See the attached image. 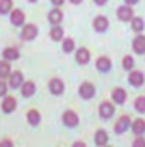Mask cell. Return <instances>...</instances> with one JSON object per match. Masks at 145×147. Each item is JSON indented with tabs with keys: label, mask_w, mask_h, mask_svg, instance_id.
<instances>
[{
	"label": "cell",
	"mask_w": 145,
	"mask_h": 147,
	"mask_svg": "<svg viewBox=\"0 0 145 147\" xmlns=\"http://www.w3.org/2000/svg\"><path fill=\"white\" fill-rule=\"evenodd\" d=\"M10 65H9V62L7 60H2L0 62V79H5V77H9L10 75Z\"/></svg>",
	"instance_id": "obj_24"
},
{
	"label": "cell",
	"mask_w": 145,
	"mask_h": 147,
	"mask_svg": "<svg viewBox=\"0 0 145 147\" xmlns=\"http://www.w3.org/2000/svg\"><path fill=\"white\" fill-rule=\"evenodd\" d=\"M29 2H38V0H29Z\"/></svg>",
	"instance_id": "obj_38"
},
{
	"label": "cell",
	"mask_w": 145,
	"mask_h": 147,
	"mask_svg": "<svg viewBox=\"0 0 145 147\" xmlns=\"http://www.w3.org/2000/svg\"><path fill=\"white\" fill-rule=\"evenodd\" d=\"M28 121L31 123V125H38L39 121H41V115H39V111L36 110H31L28 113Z\"/></svg>",
	"instance_id": "obj_25"
},
{
	"label": "cell",
	"mask_w": 145,
	"mask_h": 147,
	"mask_svg": "<svg viewBox=\"0 0 145 147\" xmlns=\"http://www.w3.org/2000/svg\"><path fill=\"white\" fill-rule=\"evenodd\" d=\"M15 106H17L15 98H12V96L3 98V101H2V108H3V111H5V113H12V111L15 110Z\"/></svg>",
	"instance_id": "obj_15"
},
{
	"label": "cell",
	"mask_w": 145,
	"mask_h": 147,
	"mask_svg": "<svg viewBox=\"0 0 145 147\" xmlns=\"http://www.w3.org/2000/svg\"><path fill=\"white\" fill-rule=\"evenodd\" d=\"M111 60H109L108 57H101V58H97V62H96V67H97V70H101V72H108L111 70Z\"/></svg>",
	"instance_id": "obj_18"
},
{
	"label": "cell",
	"mask_w": 145,
	"mask_h": 147,
	"mask_svg": "<svg viewBox=\"0 0 145 147\" xmlns=\"http://www.w3.org/2000/svg\"><path fill=\"white\" fill-rule=\"evenodd\" d=\"M51 2H53V5L60 7V5H63V2H65V0H51Z\"/></svg>",
	"instance_id": "obj_33"
},
{
	"label": "cell",
	"mask_w": 145,
	"mask_h": 147,
	"mask_svg": "<svg viewBox=\"0 0 145 147\" xmlns=\"http://www.w3.org/2000/svg\"><path fill=\"white\" fill-rule=\"evenodd\" d=\"M21 91H22V96L29 98V96H33V94L36 92V86H34V82L28 80V82H24V84L21 86Z\"/></svg>",
	"instance_id": "obj_20"
},
{
	"label": "cell",
	"mask_w": 145,
	"mask_h": 147,
	"mask_svg": "<svg viewBox=\"0 0 145 147\" xmlns=\"http://www.w3.org/2000/svg\"><path fill=\"white\" fill-rule=\"evenodd\" d=\"M75 58H77V62H79V63L85 65V63L91 60V53H89V50H87V48H79V50H77V53H75Z\"/></svg>",
	"instance_id": "obj_13"
},
{
	"label": "cell",
	"mask_w": 145,
	"mask_h": 147,
	"mask_svg": "<svg viewBox=\"0 0 145 147\" xmlns=\"http://www.w3.org/2000/svg\"><path fill=\"white\" fill-rule=\"evenodd\" d=\"M24 19H26V16H24L22 10H19V9L12 10V14H10V21H12L14 26H22V24H24Z\"/></svg>",
	"instance_id": "obj_12"
},
{
	"label": "cell",
	"mask_w": 145,
	"mask_h": 147,
	"mask_svg": "<svg viewBox=\"0 0 145 147\" xmlns=\"http://www.w3.org/2000/svg\"><path fill=\"white\" fill-rule=\"evenodd\" d=\"M72 147H87V146H85L84 142H80V140H79V142H75V144H73Z\"/></svg>",
	"instance_id": "obj_34"
},
{
	"label": "cell",
	"mask_w": 145,
	"mask_h": 147,
	"mask_svg": "<svg viewBox=\"0 0 145 147\" xmlns=\"http://www.w3.org/2000/svg\"><path fill=\"white\" fill-rule=\"evenodd\" d=\"M92 26H94V29H96L97 33H104V31L108 29L109 22H108V19H106L104 16H97V17L94 19V22H92Z\"/></svg>",
	"instance_id": "obj_9"
},
{
	"label": "cell",
	"mask_w": 145,
	"mask_h": 147,
	"mask_svg": "<svg viewBox=\"0 0 145 147\" xmlns=\"http://www.w3.org/2000/svg\"><path fill=\"white\" fill-rule=\"evenodd\" d=\"M36 36H38V28L34 24H26V26L22 28V33H21V38H22V39L31 41V39H34Z\"/></svg>",
	"instance_id": "obj_4"
},
{
	"label": "cell",
	"mask_w": 145,
	"mask_h": 147,
	"mask_svg": "<svg viewBox=\"0 0 145 147\" xmlns=\"http://www.w3.org/2000/svg\"><path fill=\"white\" fill-rule=\"evenodd\" d=\"M121 65H123V69L125 70H132L133 67H135V60H133V57H125L123 58V62H121Z\"/></svg>",
	"instance_id": "obj_27"
},
{
	"label": "cell",
	"mask_w": 145,
	"mask_h": 147,
	"mask_svg": "<svg viewBox=\"0 0 145 147\" xmlns=\"http://www.w3.org/2000/svg\"><path fill=\"white\" fill-rule=\"evenodd\" d=\"M108 132L106 130H97L96 132V137H94V142H96V146L99 147H106V144H108Z\"/></svg>",
	"instance_id": "obj_16"
},
{
	"label": "cell",
	"mask_w": 145,
	"mask_h": 147,
	"mask_svg": "<svg viewBox=\"0 0 145 147\" xmlns=\"http://www.w3.org/2000/svg\"><path fill=\"white\" fill-rule=\"evenodd\" d=\"M94 2H96V3H97V5H104V3H106V2H108V0H94Z\"/></svg>",
	"instance_id": "obj_35"
},
{
	"label": "cell",
	"mask_w": 145,
	"mask_h": 147,
	"mask_svg": "<svg viewBox=\"0 0 145 147\" xmlns=\"http://www.w3.org/2000/svg\"><path fill=\"white\" fill-rule=\"evenodd\" d=\"M24 77H22V74L21 72H12L9 75V86L12 87V89H15V87H21L24 82Z\"/></svg>",
	"instance_id": "obj_10"
},
{
	"label": "cell",
	"mask_w": 145,
	"mask_h": 147,
	"mask_svg": "<svg viewBox=\"0 0 145 147\" xmlns=\"http://www.w3.org/2000/svg\"><path fill=\"white\" fill-rule=\"evenodd\" d=\"M133 51L135 53H138V55H142L145 53V36H137L133 39Z\"/></svg>",
	"instance_id": "obj_17"
},
{
	"label": "cell",
	"mask_w": 145,
	"mask_h": 147,
	"mask_svg": "<svg viewBox=\"0 0 145 147\" xmlns=\"http://www.w3.org/2000/svg\"><path fill=\"white\" fill-rule=\"evenodd\" d=\"M70 2H72V3H80L82 0H70Z\"/></svg>",
	"instance_id": "obj_37"
},
{
	"label": "cell",
	"mask_w": 145,
	"mask_h": 147,
	"mask_svg": "<svg viewBox=\"0 0 145 147\" xmlns=\"http://www.w3.org/2000/svg\"><path fill=\"white\" fill-rule=\"evenodd\" d=\"M79 94H80L82 99H91V98H94V94H96V87H94V84H91V82H84V84L79 87Z\"/></svg>",
	"instance_id": "obj_2"
},
{
	"label": "cell",
	"mask_w": 145,
	"mask_h": 147,
	"mask_svg": "<svg viewBox=\"0 0 145 147\" xmlns=\"http://www.w3.org/2000/svg\"><path fill=\"white\" fill-rule=\"evenodd\" d=\"M132 130H133L135 135H144L145 134V120L138 118V120L132 121Z\"/></svg>",
	"instance_id": "obj_19"
},
{
	"label": "cell",
	"mask_w": 145,
	"mask_h": 147,
	"mask_svg": "<svg viewBox=\"0 0 145 147\" xmlns=\"http://www.w3.org/2000/svg\"><path fill=\"white\" fill-rule=\"evenodd\" d=\"M62 120H63V123H65L67 127H70V128H73V127L79 125V116H77L75 111H70V110L65 111L63 116H62Z\"/></svg>",
	"instance_id": "obj_5"
},
{
	"label": "cell",
	"mask_w": 145,
	"mask_h": 147,
	"mask_svg": "<svg viewBox=\"0 0 145 147\" xmlns=\"http://www.w3.org/2000/svg\"><path fill=\"white\" fill-rule=\"evenodd\" d=\"M128 80L133 87H140L142 84L145 82V75L144 72H138V70H132V74L128 75Z\"/></svg>",
	"instance_id": "obj_6"
},
{
	"label": "cell",
	"mask_w": 145,
	"mask_h": 147,
	"mask_svg": "<svg viewBox=\"0 0 145 147\" xmlns=\"http://www.w3.org/2000/svg\"><path fill=\"white\" fill-rule=\"evenodd\" d=\"M125 2H126V3H128V5H133V3H137V2H138V0H125Z\"/></svg>",
	"instance_id": "obj_36"
},
{
	"label": "cell",
	"mask_w": 145,
	"mask_h": 147,
	"mask_svg": "<svg viewBox=\"0 0 145 147\" xmlns=\"http://www.w3.org/2000/svg\"><path fill=\"white\" fill-rule=\"evenodd\" d=\"M99 115H101V118H111L114 115V105L109 101H103L99 106Z\"/></svg>",
	"instance_id": "obj_7"
},
{
	"label": "cell",
	"mask_w": 145,
	"mask_h": 147,
	"mask_svg": "<svg viewBox=\"0 0 145 147\" xmlns=\"http://www.w3.org/2000/svg\"><path fill=\"white\" fill-rule=\"evenodd\" d=\"M48 21L53 24V26H58L62 21H63V12L60 9H53L50 14H48Z\"/></svg>",
	"instance_id": "obj_11"
},
{
	"label": "cell",
	"mask_w": 145,
	"mask_h": 147,
	"mask_svg": "<svg viewBox=\"0 0 145 147\" xmlns=\"http://www.w3.org/2000/svg\"><path fill=\"white\" fill-rule=\"evenodd\" d=\"M145 28V22L142 17H133L132 19V29L135 31V33H140V31H144Z\"/></svg>",
	"instance_id": "obj_22"
},
{
	"label": "cell",
	"mask_w": 145,
	"mask_h": 147,
	"mask_svg": "<svg viewBox=\"0 0 145 147\" xmlns=\"http://www.w3.org/2000/svg\"><path fill=\"white\" fill-rule=\"evenodd\" d=\"M5 92H7V84L3 80H0V96H3Z\"/></svg>",
	"instance_id": "obj_31"
},
{
	"label": "cell",
	"mask_w": 145,
	"mask_h": 147,
	"mask_svg": "<svg viewBox=\"0 0 145 147\" xmlns=\"http://www.w3.org/2000/svg\"><path fill=\"white\" fill-rule=\"evenodd\" d=\"M50 36H51V39H55V41H60V39H63V29L60 26H53L51 31H50Z\"/></svg>",
	"instance_id": "obj_23"
},
{
	"label": "cell",
	"mask_w": 145,
	"mask_h": 147,
	"mask_svg": "<svg viewBox=\"0 0 145 147\" xmlns=\"http://www.w3.org/2000/svg\"><path fill=\"white\" fill-rule=\"evenodd\" d=\"M116 16H118V19L119 21H132L133 19V9L130 7V5H121L118 10H116Z\"/></svg>",
	"instance_id": "obj_3"
},
{
	"label": "cell",
	"mask_w": 145,
	"mask_h": 147,
	"mask_svg": "<svg viewBox=\"0 0 145 147\" xmlns=\"http://www.w3.org/2000/svg\"><path fill=\"white\" fill-rule=\"evenodd\" d=\"M2 55H3V58H5L7 62H10V60H17V58H19V51H17V48H5Z\"/></svg>",
	"instance_id": "obj_21"
},
{
	"label": "cell",
	"mask_w": 145,
	"mask_h": 147,
	"mask_svg": "<svg viewBox=\"0 0 145 147\" xmlns=\"http://www.w3.org/2000/svg\"><path fill=\"white\" fill-rule=\"evenodd\" d=\"M73 48H75L73 39L72 38H65V39H63V51H65V53H70V51H73Z\"/></svg>",
	"instance_id": "obj_28"
},
{
	"label": "cell",
	"mask_w": 145,
	"mask_h": 147,
	"mask_svg": "<svg viewBox=\"0 0 145 147\" xmlns=\"http://www.w3.org/2000/svg\"><path fill=\"white\" fill-rule=\"evenodd\" d=\"M135 110L138 111V113H145V98L144 96H140V98L135 99Z\"/></svg>",
	"instance_id": "obj_29"
},
{
	"label": "cell",
	"mask_w": 145,
	"mask_h": 147,
	"mask_svg": "<svg viewBox=\"0 0 145 147\" xmlns=\"http://www.w3.org/2000/svg\"><path fill=\"white\" fill-rule=\"evenodd\" d=\"M133 147H145V139L142 135H138V137L133 140Z\"/></svg>",
	"instance_id": "obj_30"
},
{
	"label": "cell",
	"mask_w": 145,
	"mask_h": 147,
	"mask_svg": "<svg viewBox=\"0 0 145 147\" xmlns=\"http://www.w3.org/2000/svg\"><path fill=\"white\" fill-rule=\"evenodd\" d=\"M12 10V0H0V14H9Z\"/></svg>",
	"instance_id": "obj_26"
},
{
	"label": "cell",
	"mask_w": 145,
	"mask_h": 147,
	"mask_svg": "<svg viewBox=\"0 0 145 147\" xmlns=\"http://www.w3.org/2000/svg\"><path fill=\"white\" fill-rule=\"evenodd\" d=\"M50 91H51V94L60 96V94L65 91L63 80H60V79H51V80H50Z\"/></svg>",
	"instance_id": "obj_8"
},
{
	"label": "cell",
	"mask_w": 145,
	"mask_h": 147,
	"mask_svg": "<svg viewBox=\"0 0 145 147\" xmlns=\"http://www.w3.org/2000/svg\"><path fill=\"white\" fill-rule=\"evenodd\" d=\"M128 128H132V118L128 115H123L118 118V121L114 123V132L116 134H125Z\"/></svg>",
	"instance_id": "obj_1"
},
{
	"label": "cell",
	"mask_w": 145,
	"mask_h": 147,
	"mask_svg": "<svg viewBox=\"0 0 145 147\" xmlns=\"http://www.w3.org/2000/svg\"><path fill=\"white\" fill-rule=\"evenodd\" d=\"M111 96H113V101H114L116 105H123V103L126 101V91L121 89V87H116Z\"/></svg>",
	"instance_id": "obj_14"
},
{
	"label": "cell",
	"mask_w": 145,
	"mask_h": 147,
	"mask_svg": "<svg viewBox=\"0 0 145 147\" xmlns=\"http://www.w3.org/2000/svg\"><path fill=\"white\" fill-rule=\"evenodd\" d=\"M0 147H14V144H12L10 140H2V142H0Z\"/></svg>",
	"instance_id": "obj_32"
}]
</instances>
